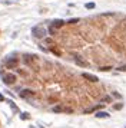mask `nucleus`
<instances>
[{
  "mask_svg": "<svg viewBox=\"0 0 126 128\" xmlns=\"http://www.w3.org/2000/svg\"><path fill=\"white\" fill-rule=\"evenodd\" d=\"M32 35H33L36 39H43V37H46L47 30H46L42 24H37V26H33V27H32Z\"/></svg>",
  "mask_w": 126,
  "mask_h": 128,
  "instance_id": "obj_1",
  "label": "nucleus"
},
{
  "mask_svg": "<svg viewBox=\"0 0 126 128\" xmlns=\"http://www.w3.org/2000/svg\"><path fill=\"white\" fill-rule=\"evenodd\" d=\"M3 82L6 85H13L16 82V75L14 73H6V75H3Z\"/></svg>",
  "mask_w": 126,
  "mask_h": 128,
  "instance_id": "obj_2",
  "label": "nucleus"
},
{
  "mask_svg": "<svg viewBox=\"0 0 126 128\" xmlns=\"http://www.w3.org/2000/svg\"><path fill=\"white\" fill-rule=\"evenodd\" d=\"M73 58H75V62H76L79 66H82V68H88V66H89V62L85 61L80 55H73Z\"/></svg>",
  "mask_w": 126,
  "mask_h": 128,
  "instance_id": "obj_3",
  "label": "nucleus"
},
{
  "mask_svg": "<svg viewBox=\"0 0 126 128\" xmlns=\"http://www.w3.org/2000/svg\"><path fill=\"white\" fill-rule=\"evenodd\" d=\"M17 65H19V59L17 58H9L6 61V68L7 69H14Z\"/></svg>",
  "mask_w": 126,
  "mask_h": 128,
  "instance_id": "obj_4",
  "label": "nucleus"
},
{
  "mask_svg": "<svg viewBox=\"0 0 126 128\" xmlns=\"http://www.w3.org/2000/svg\"><path fill=\"white\" fill-rule=\"evenodd\" d=\"M82 76H83L85 79L90 81V82H98V81H99V78H98L96 75H92V73H88V72H83V73H82Z\"/></svg>",
  "mask_w": 126,
  "mask_h": 128,
  "instance_id": "obj_5",
  "label": "nucleus"
},
{
  "mask_svg": "<svg viewBox=\"0 0 126 128\" xmlns=\"http://www.w3.org/2000/svg\"><path fill=\"white\" fill-rule=\"evenodd\" d=\"M19 95H20L22 98H27V97H33V95H34V92H33V91H30V89H23Z\"/></svg>",
  "mask_w": 126,
  "mask_h": 128,
  "instance_id": "obj_6",
  "label": "nucleus"
},
{
  "mask_svg": "<svg viewBox=\"0 0 126 128\" xmlns=\"http://www.w3.org/2000/svg\"><path fill=\"white\" fill-rule=\"evenodd\" d=\"M65 23H66V22L62 20V19H55V20L52 22V26H55V27H62Z\"/></svg>",
  "mask_w": 126,
  "mask_h": 128,
  "instance_id": "obj_7",
  "label": "nucleus"
},
{
  "mask_svg": "<svg viewBox=\"0 0 126 128\" xmlns=\"http://www.w3.org/2000/svg\"><path fill=\"white\" fill-rule=\"evenodd\" d=\"M53 111H55V112H62V111H65V112H72V110H70V108H65V107H62V105L55 107V108H53Z\"/></svg>",
  "mask_w": 126,
  "mask_h": 128,
  "instance_id": "obj_8",
  "label": "nucleus"
},
{
  "mask_svg": "<svg viewBox=\"0 0 126 128\" xmlns=\"http://www.w3.org/2000/svg\"><path fill=\"white\" fill-rule=\"evenodd\" d=\"M95 117H96V118H109V114H108L106 111H99V112H96Z\"/></svg>",
  "mask_w": 126,
  "mask_h": 128,
  "instance_id": "obj_9",
  "label": "nucleus"
},
{
  "mask_svg": "<svg viewBox=\"0 0 126 128\" xmlns=\"http://www.w3.org/2000/svg\"><path fill=\"white\" fill-rule=\"evenodd\" d=\"M79 22V19L77 17H75V19H70V20H67L66 23H69V24H75V23H77Z\"/></svg>",
  "mask_w": 126,
  "mask_h": 128,
  "instance_id": "obj_10",
  "label": "nucleus"
},
{
  "mask_svg": "<svg viewBox=\"0 0 126 128\" xmlns=\"http://www.w3.org/2000/svg\"><path fill=\"white\" fill-rule=\"evenodd\" d=\"M110 101H112V98H110V97H103V98L100 99V102H102V104H103V102H110Z\"/></svg>",
  "mask_w": 126,
  "mask_h": 128,
  "instance_id": "obj_11",
  "label": "nucleus"
},
{
  "mask_svg": "<svg viewBox=\"0 0 126 128\" xmlns=\"http://www.w3.org/2000/svg\"><path fill=\"white\" fill-rule=\"evenodd\" d=\"M9 104H10V107H11V110H13V111H16V112L19 111V108L14 105V102H13V101H9Z\"/></svg>",
  "mask_w": 126,
  "mask_h": 128,
  "instance_id": "obj_12",
  "label": "nucleus"
},
{
  "mask_svg": "<svg viewBox=\"0 0 126 128\" xmlns=\"http://www.w3.org/2000/svg\"><path fill=\"white\" fill-rule=\"evenodd\" d=\"M85 7H86V9H95V3H92V1H90V3H86Z\"/></svg>",
  "mask_w": 126,
  "mask_h": 128,
  "instance_id": "obj_13",
  "label": "nucleus"
},
{
  "mask_svg": "<svg viewBox=\"0 0 126 128\" xmlns=\"http://www.w3.org/2000/svg\"><path fill=\"white\" fill-rule=\"evenodd\" d=\"M49 33H50V35H56V27H55V26H50V27H49Z\"/></svg>",
  "mask_w": 126,
  "mask_h": 128,
  "instance_id": "obj_14",
  "label": "nucleus"
},
{
  "mask_svg": "<svg viewBox=\"0 0 126 128\" xmlns=\"http://www.w3.org/2000/svg\"><path fill=\"white\" fill-rule=\"evenodd\" d=\"M110 69H112L110 66H100L99 68V71H102V72H106V71H110Z\"/></svg>",
  "mask_w": 126,
  "mask_h": 128,
  "instance_id": "obj_15",
  "label": "nucleus"
},
{
  "mask_svg": "<svg viewBox=\"0 0 126 128\" xmlns=\"http://www.w3.org/2000/svg\"><path fill=\"white\" fill-rule=\"evenodd\" d=\"M20 118H22V120H29V118H30V115H29L27 112H23V114L20 115Z\"/></svg>",
  "mask_w": 126,
  "mask_h": 128,
  "instance_id": "obj_16",
  "label": "nucleus"
},
{
  "mask_svg": "<svg viewBox=\"0 0 126 128\" xmlns=\"http://www.w3.org/2000/svg\"><path fill=\"white\" fill-rule=\"evenodd\" d=\"M118 71H119V72H126V65H122V66H119V68H118Z\"/></svg>",
  "mask_w": 126,
  "mask_h": 128,
  "instance_id": "obj_17",
  "label": "nucleus"
},
{
  "mask_svg": "<svg viewBox=\"0 0 126 128\" xmlns=\"http://www.w3.org/2000/svg\"><path fill=\"white\" fill-rule=\"evenodd\" d=\"M113 108H115V110H118V111H119V110H122V108H123V104H116V105H115V107H113Z\"/></svg>",
  "mask_w": 126,
  "mask_h": 128,
  "instance_id": "obj_18",
  "label": "nucleus"
},
{
  "mask_svg": "<svg viewBox=\"0 0 126 128\" xmlns=\"http://www.w3.org/2000/svg\"><path fill=\"white\" fill-rule=\"evenodd\" d=\"M112 95H113L115 98H118V99H119V98H122V95H121V94H118V92H112Z\"/></svg>",
  "mask_w": 126,
  "mask_h": 128,
  "instance_id": "obj_19",
  "label": "nucleus"
},
{
  "mask_svg": "<svg viewBox=\"0 0 126 128\" xmlns=\"http://www.w3.org/2000/svg\"><path fill=\"white\" fill-rule=\"evenodd\" d=\"M1 101H4V97H3V95L0 94V102H1Z\"/></svg>",
  "mask_w": 126,
  "mask_h": 128,
  "instance_id": "obj_20",
  "label": "nucleus"
}]
</instances>
